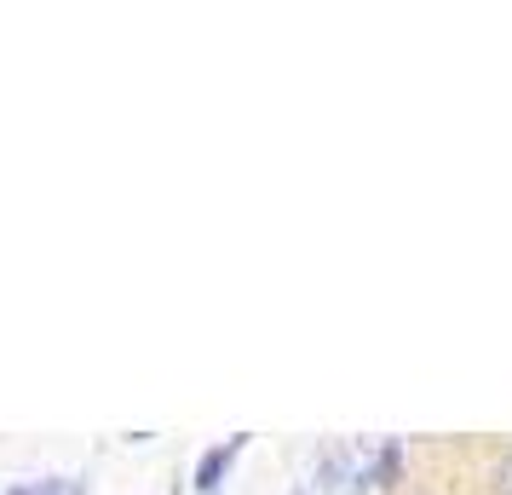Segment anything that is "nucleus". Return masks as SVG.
<instances>
[{"label":"nucleus","mask_w":512,"mask_h":495,"mask_svg":"<svg viewBox=\"0 0 512 495\" xmlns=\"http://www.w3.org/2000/svg\"><path fill=\"white\" fill-rule=\"evenodd\" d=\"M242 444H248V432L231 438V444H213L208 455H202V467H196V490H202V495L219 490V484H225V472H231V461L242 455Z\"/></svg>","instance_id":"obj_1"},{"label":"nucleus","mask_w":512,"mask_h":495,"mask_svg":"<svg viewBox=\"0 0 512 495\" xmlns=\"http://www.w3.org/2000/svg\"><path fill=\"white\" fill-rule=\"evenodd\" d=\"M397 461H403V455H397V444H386V449H380V461H374V472L363 478V484H392V478H397Z\"/></svg>","instance_id":"obj_2"},{"label":"nucleus","mask_w":512,"mask_h":495,"mask_svg":"<svg viewBox=\"0 0 512 495\" xmlns=\"http://www.w3.org/2000/svg\"><path fill=\"white\" fill-rule=\"evenodd\" d=\"M489 490H495V495H512V455H501V461L489 467Z\"/></svg>","instance_id":"obj_3"},{"label":"nucleus","mask_w":512,"mask_h":495,"mask_svg":"<svg viewBox=\"0 0 512 495\" xmlns=\"http://www.w3.org/2000/svg\"><path fill=\"white\" fill-rule=\"evenodd\" d=\"M35 495H81V478H52V484H41Z\"/></svg>","instance_id":"obj_4"},{"label":"nucleus","mask_w":512,"mask_h":495,"mask_svg":"<svg viewBox=\"0 0 512 495\" xmlns=\"http://www.w3.org/2000/svg\"><path fill=\"white\" fill-rule=\"evenodd\" d=\"M6 495H35V490H6Z\"/></svg>","instance_id":"obj_5"}]
</instances>
